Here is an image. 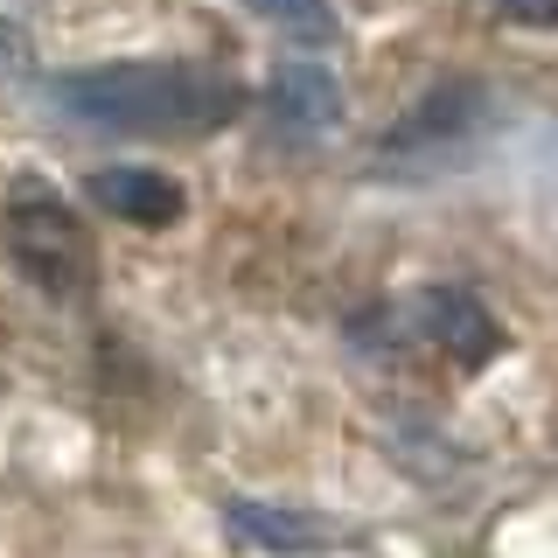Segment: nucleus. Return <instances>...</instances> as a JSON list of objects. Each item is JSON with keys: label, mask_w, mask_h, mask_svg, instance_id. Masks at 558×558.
Masks as SVG:
<instances>
[{"label": "nucleus", "mask_w": 558, "mask_h": 558, "mask_svg": "<svg viewBox=\"0 0 558 558\" xmlns=\"http://www.w3.org/2000/svg\"><path fill=\"white\" fill-rule=\"evenodd\" d=\"M49 105L92 133H209L238 112V84L203 63H98L49 84Z\"/></svg>", "instance_id": "f257e3e1"}, {"label": "nucleus", "mask_w": 558, "mask_h": 558, "mask_svg": "<svg viewBox=\"0 0 558 558\" xmlns=\"http://www.w3.org/2000/svg\"><path fill=\"white\" fill-rule=\"evenodd\" d=\"M0 244H8V266L28 279L43 301H92V279H98V252L92 231L77 223L57 189L22 182L8 203H0Z\"/></svg>", "instance_id": "f03ea898"}, {"label": "nucleus", "mask_w": 558, "mask_h": 558, "mask_svg": "<svg viewBox=\"0 0 558 558\" xmlns=\"http://www.w3.org/2000/svg\"><path fill=\"white\" fill-rule=\"evenodd\" d=\"M482 126H488V92L482 84H433V92L377 140V174H391V182L405 174V182H418V174L447 168L453 154L475 147Z\"/></svg>", "instance_id": "7ed1b4c3"}, {"label": "nucleus", "mask_w": 558, "mask_h": 558, "mask_svg": "<svg viewBox=\"0 0 558 558\" xmlns=\"http://www.w3.org/2000/svg\"><path fill=\"white\" fill-rule=\"evenodd\" d=\"M342 112H349V98H342V77H336L328 63L293 57V63H279L272 77H266V119H272L287 140H322V133H336Z\"/></svg>", "instance_id": "20e7f679"}, {"label": "nucleus", "mask_w": 558, "mask_h": 558, "mask_svg": "<svg viewBox=\"0 0 558 558\" xmlns=\"http://www.w3.org/2000/svg\"><path fill=\"white\" fill-rule=\"evenodd\" d=\"M418 328H426V342H440L461 371H482V363L502 356L496 314H488L468 287H426L418 293Z\"/></svg>", "instance_id": "39448f33"}, {"label": "nucleus", "mask_w": 558, "mask_h": 558, "mask_svg": "<svg viewBox=\"0 0 558 558\" xmlns=\"http://www.w3.org/2000/svg\"><path fill=\"white\" fill-rule=\"evenodd\" d=\"M92 196H98V209L140 223V231H161V223L182 217V189H174L168 174H154V168H98Z\"/></svg>", "instance_id": "423d86ee"}, {"label": "nucleus", "mask_w": 558, "mask_h": 558, "mask_svg": "<svg viewBox=\"0 0 558 558\" xmlns=\"http://www.w3.org/2000/svg\"><path fill=\"white\" fill-rule=\"evenodd\" d=\"M223 523L238 537H252L258 551H279V558H301V551H322L328 531L301 510H279V502H258V496H231L223 502Z\"/></svg>", "instance_id": "0eeeda50"}, {"label": "nucleus", "mask_w": 558, "mask_h": 558, "mask_svg": "<svg viewBox=\"0 0 558 558\" xmlns=\"http://www.w3.org/2000/svg\"><path fill=\"white\" fill-rule=\"evenodd\" d=\"M244 8H252L258 22L287 28V35H307V43H328V35H336V8H328V0H244Z\"/></svg>", "instance_id": "6e6552de"}, {"label": "nucleus", "mask_w": 558, "mask_h": 558, "mask_svg": "<svg viewBox=\"0 0 558 558\" xmlns=\"http://www.w3.org/2000/svg\"><path fill=\"white\" fill-rule=\"evenodd\" d=\"M28 77H35V35L14 14H0V84H28Z\"/></svg>", "instance_id": "1a4fd4ad"}, {"label": "nucleus", "mask_w": 558, "mask_h": 558, "mask_svg": "<svg viewBox=\"0 0 558 558\" xmlns=\"http://www.w3.org/2000/svg\"><path fill=\"white\" fill-rule=\"evenodd\" d=\"M496 8L517 28H558V0H496Z\"/></svg>", "instance_id": "9d476101"}]
</instances>
